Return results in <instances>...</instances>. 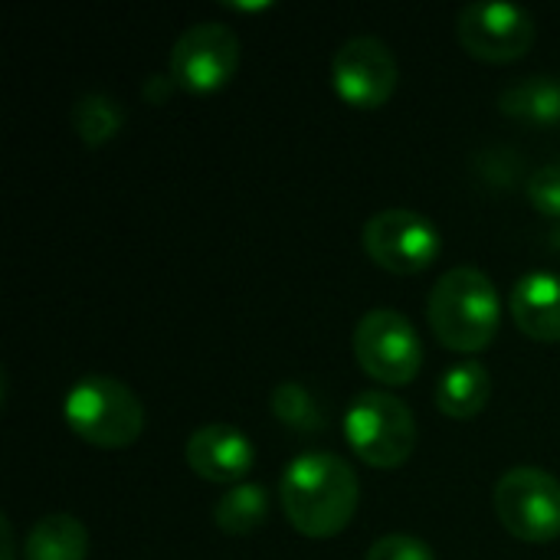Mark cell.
<instances>
[{"instance_id":"cell-21","label":"cell","mask_w":560,"mask_h":560,"mask_svg":"<svg viewBox=\"0 0 560 560\" xmlns=\"http://www.w3.org/2000/svg\"><path fill=\"white\" fill-rule=\"evenodd\" d=\"M0 532H3V560H13L16 551H13V525H10V518L0 522Z\"/></svg>"},{"instance_id":"cell-4","label":"cell","mask_w":560,"mask_h":560,"mask_svg":"<svg viewBox=\"0 0 560 560\" xmlns=\"http://www.w3.org/2000/svg\"><path fill=\"white\" fill-rule=\"evenodd\" d=\"M345 443L371 469H400L417 450L413 410L387 390H364L345 410Z\"/></svg>"},{"instance_id":"cell-19","label":"cell","mask_w":560,"mask_h":560,"mask_svg":"<svg viewBox=\"0 0 560 560\" xmlns=\"http://www.w3.org/2000/svg\"><path fill=\"white\" fill-rule=\"evenodd\" d=\"M525 190H528L532 207H535L541 217H558L560 220V164H545V167H538V171L528 177Z\"/></svg>"},{"instance_id":"cell-5","label":"cell","mask_w":560,"mask_h":560,"mask_svg":"<svg viewBox=\"0 0 560 560\" xmlns=\"http://www.w3.org/2000/svg\"><path fill=\"white\" fill-rule=\"evenodd\" d=\"M499 525L528 545H548L560 538V482L538 466L509 469L492 492Z\"/></svg>"},{"instance_id":"cell-6","label":"cell","mask_w":560,"mask_h":560,"mask_svg":"<svg viewBox=\"0 0 560 560\" xmlns=\"http://www.w3.org/2000/svg\"><path fill=\"white\" fill-rule=\"evenodd\" d=\"M354 358L371 381L384 387H407L423 368V345L404 312L374 308L354 328Z\"/></svg>"},{"instance_id":"cell-15","label":"cell","mask_w":560,"mask_h":560,"mask_svg":"<svg viewBox=\"0 0 560 560\" xmlns=\"http://www.w3.org/2000/svg\"><path fill=\"white\" fill-rule=\"evenodd\" d=\"M85 555H89V532L72 515L39 518L23 541L26 560H85Z\"/></svg>"},{"instance_id":"cell-20","label":"cell","mask_w":560,"mask_h":560,"mask_svg":"<svg viewBox=\"0 0 560 560\" xmlns=\"http://www.w3.org/2000/svg\"><path fill=\"white\" fill-rule=\"evenodd\" d=\"M364 560H436L433 548L413 535H384L371 545Z\"/></svg>"},{"instance_id":"cell-9","label":"cell","mask_w":560,"mask_h":560,"mask_svg":"<svg viewBox=\"0 0 560 560\" xmlns=\"http://www.w3.org/2000/svg\"><path fill=\"white\" fill-rule=\"evenodd\" d=\"M240 69V36L226 23H194L171 49V79L194 92L213 95L233 82Z\"/></svg>"},{"instance_id":"cell-11","label":"cell","mask_w":560,"mask_h":560,"mask_svg":"<svg viewBox=\"0 0 560 560\" xmlns=\"http://www.w3.org/2000/svg\"><path fill=\"white\" fill-rule=\"evenodd\" d=\"M184 459L190 472L203 482L240 486L256 466V450L243 430L230 423H207L190 433L184 446Z\"/></svg>"},{"instance_id":"cell-18","label":"cell","mask_w":560,"mask_h":560,"mask_svg":"<svg viewBox=\"0 0 560 560\" xmlns=\"http://www.w3.org/2000/svg\"><path fill=\"white\" fill-rule=\"evenodd\" d=\"M272 413L282 427L299 433H322L325 430V410L315 400V394L295 381H285L272 390Z\"/></svg>"},{"instance_id":"cell-14","label":"cell","mask_w":560,"mask_h":560,"mask_svg":"<svg viewBox=\"0 0 560 560\" xmlns=\"http://www.w3.org/2000/svg\"><path fill=\"white\" fill-rule=\"evenodd\" d=\"M499 112L535 128L560 125V75H528L509 85L499 95Z\"/></svg>"},{"instance_id":"cell-1","label":"cell","mask_w":560,"mask_h":560,"mask_svg":"<svg viewBox=\"0 0 560 560\" xmlns=\"http://www.w3.org/2000/svg\"><path fill=\"white\" fill-rule=\"evenodd\" d=\"M279 502L299 535L325 541L351 525L361 502V482L341 456L302 453L282 472Z\"/></svg>"},{"instance_id":"cell-3","label":"cell","mask_w":560,"mask_h":560,"mask_svg":"<svg viewBox=\"0 0 560 560\" xmlns=\"http://www.w3.org/2000/svg\"><path fill=\"white\" fill-rule=\"evenodd\" d=\"M62 417L66 427L92 450H128L144 430V407L138 394L108 374L79 377L66 394Z\"/></svg>"},{"instance_id":"cell-12","label":"cell","mask_w":560,"mask_h":560,"mask_svg":"<svg viewBox=\"0 0 560 560\" xmlns=\"http://www.w3.org/2000/svg\"><path fill=\"white\" fill-rule=\"evenodd\" d=\"M518 331L538 345L560 341V276L558 272H528L515 282L509 299Z\"/></svg>"},{"instance_id":"cell-7","label":"cell","mask_w":560,"mask_h":560,"mask_svg":"<svg viewBox=\"0 0 560 560\" xmlns=\"http://www.w3.org/2000/svg\"><path fill=\"white\" fill-rule=\"evenodd\" d=\"M361 243L368 259L390 276H420L443 253L440 230L423 213L407 207H390L374 213L364 223Z\"/></svg>"},{"instance_id":"cell-13","label":"cell","mask_w":560,"mask_h":560,"mask_svg":"<svg viewBox=\"0 0 560 560\" xmlns=\"http://www.w3.org/2000/svg\"><path fill=\"white\" fill-rule=\"evenodd\" d=\"M489 397H492V374L479 361L453 364L436 384V407L443 417L456 423L476 420L489 407Z\"/></svg>"},{"instance_id":"cell-2","label":"cell","mask_w":560,"mask_h":560,"mask_svg":"<svg viewBox=\"0 0 560 560\" xmlns=\"http://www.w3.org/2000/svg\"><path fill=\"white\" fill-rule=\"evenodd\" d=\"M427 318L443 348L456 354H479L499 338L502 299L482 269L456 266L433 285Z\"/></svg>"},{"instance_id":"cell-8","label":"cell","mask_w":560,"mask_h":560,"mask_svg":"<svg viewBox=\"0 0 560 560\" xmlns=\"http://www.w3.org/2000/svg\"><path fill=\"white\" fill-rule=\"evenodd\" d=\"M397 56L377 36H351L331 59V89L358 112L384 108L397 92Z\"/></svg>"},{"instance_id":"cell-16","label":"cell","mask_w":560,"mask_h":560,"mask_svg":"<svg viewBox=\"0 0 560 560\" xmlns=\"http://www.w3.org/2000/svg\"><path fill=\"white\" fill-rule=\"evenodd\" d=\"M269 518V492L256 482H240L226 489L213 505V525L230 538H246L259 532Z\"/></svg>"},{"instance_id":"cell-17","label":"cell","mask_w":560,"mask_h":560,"mask_svg":"<svg viewBox=\"0 0 560 560\" xmlns=\"http://www.w3.org/2000/svg\"><path fill=\"white\" fill-rule=\"evenodd\" d=\"M125 125V112L112 95H82L72 105V128L75 135L89 144V148H102L105 141H112Z\"/></svg>"},{"instance_id":"cell-10","label":"cell","mask_w":560,"mask_h":560,"mask_svg":"<svg viewBox=\"0 0 560 560\" xmlns=\"http://www.w3.org/2000/svg\"><path fill=\"white\" fill-rule=\"evenodd\" d=\"M456 33L463 49L489 66L518 62L535 46V20L515 3H469L459 10Z\"/></svg>"}]
</instances>
